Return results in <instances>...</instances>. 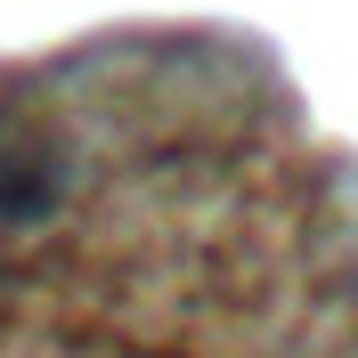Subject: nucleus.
Instances as JSON below:
<instances>
[{"mask_svg": "<svg viewBox=\"0 0 358 358\" xmlns=\"http://www.w3.org/2000/svg\"><path fill=\"white\" fill-rule=\"evenodd\" d=\"M49 203H57V171L17 147H0V220H41Z\"/></svg>", "mask_w": 358, "mask_h": 358, "instance_id": "1", "label": "nucleus"}]
</instances>
